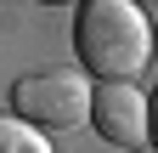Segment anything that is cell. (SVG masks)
I'll return each instance as SVG.
<instances>
[{
    "label": "cell",
    "instance_id": "6da1fadb",
    "mask_svg": "<svg viewBox=\"0 0 158 153\" xmlns=\"http://www.w3.org/2000/svg\"><path fill=\"white\" fill-rule=\"evenodd\" d=\"M73 51L79 74H96L102 85H135V74L152 63V23L135 0H85L73 11Z\"/></svg>",
    "mask_w": 158,
    "mask_h": 153
},
{
    "label": "cell",
    "instance_id": "7a4b0ae2",
    "mask_svg": "<svg viewBox=\"0 0 158 153\" xmlns=\"http://www.w3.org/2000/svg\"><path fill=\"white\" fill-rule=\"evenodd\" d=\"M90 74L79 68H28L11 80V119H23L34 130H73L90 119Z\"/></svg>",
    "mask_w": 158,
    "mask_h": 153
},
{
    "label": "cell",
    "instance_id": "3957f363",
    "mask_svg": "<svg viewBox=\"0 0 158 153\" xmlns=\"http://www.w3.org/2000/svg\"><path fill=\"white\" fill-rule=\"evenodd\" d=\"M90 125H96V136H102L107 147L141 153L147 147V91L141 85H96Z\"/></svg>",
    "mask_w": 158,
    "mask_h": 153
},
{
    "label": "cell",
    "instance_id": "277c9868",
    "mask_svg": "<svg viewBox=\"0 0 158 153\" xmlns=\"http://www.w3.org/2000/svg\"><path fill=\"white\" fill-rule=\"evenodd\" d=\"M0 153H51V136L11 119V113H0Z\"/></svg>",
    "mask_w": 158,
    "mask_h": 153
},
{
    "label": "cell",
    "instance_id": "5b68a950",
    "mask_svg": "<svg viewBox=\"0 0 158 153\" xmlns=\"http://www.w3.org/2000/svg\"><path fill=\"white\" fill-rule=\"evenodd\" d=\"M147 147L158 153V97H147Z\"/></svg>",
    "mask_w": 158,
    "mask_h": 153
},
{
    "label": "cell",
    "instance_id": "8992f818",
    "mask_svg": "<svg viewBox=\"0 0 158 153\" xmlns=\"http://www.w3.org/2000/svg\"><path fill=\"white\" fill-rule=\"evenodd\" d=\"M141 153H152V147H141Z\"/></svg>",
    "mask_w": 158,
    "mask_h": 153
}]
</instances>
